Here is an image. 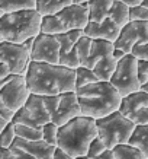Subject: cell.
<instances>
[{
    "mask_svg": "<svg viewBox=\"0 0 148 159\" xmlns=\"http://www.w3.org/2000/svg\"><path fill=\"white\" fill-rule=\"evenodd\" d=\"M25 80L31 93L60 95L76 91V69L31 60Z\"/></svg>",
    "mask_w": 148,
    "mask_h": 159,
    "instance_id": "cell-1",
    "label": "cell"
},
{
    "mask_svg": "<svg viewBox=\"0 0 148 159\" xmlns=\"http://www.w3.org/2000/svg\"><path fill=\"white\" fill-rule=\"evenodd\" d=\"M81 116L102 118L119 110L122 97L109 80H97L76 89Z\"/></svg>",
    "mask_w": 148,
    "mask_h": 159,
    "instance_id": "cell-2",
    "label": "cell"
},
{
    "mask_svg": "<svg viewBox=\"0 0 148 159\" xmlns=\"http://www.w3.org/2000/svg\"><path fill=\"white\" fill-rule=\"evenodd\" d=\"M97 137L96 120L91 117L78 116L64 125L58 127L57 146L66 150L70 156L77 158L87 155L91 140Z\"/></svg>",
    "mask_w": 148,
    "mask_h": 159,
    "instance_id": "cell-3",
    "label": "cell"
},
{
    "mask_svg": "<svg viewBox=\"0 0 148 159\" xmlns=\"http://www.w3.org/2000/svg\"><path fill=\"white\" fill-rule=\"evenodd\" d=\"M42 16L36 9H23L3 13L0 18V35L3 41L22 44L25 39L41 32Z\"/></svg>",
    "mask_w": 148,
    "mask_h": 159,
    "instance_id": "cell-4",
    "label": "cell"
},
{
    "mask_svg": "<svg viewBox=\"0 0 148 159\" xmlns=\"http://www.w3.org/2000/svg\"><path fill=\"white\" fill-rule=\"evenodd\" d=\"M89 24L87 3H73L55 15L42 16L41 32L44 34H62L73 29H84Z\"/></svg>",
    "mask_w": 148,
    "mask_h": 159,
    "instance_id": "cell-5",
    "label": "cell"
},
{
    "mask_svg": "<svg viewBox=\"0 0 148 159\" xmlns=\"http://www.w3.org/2000/svg\"><path fill=\"white\" fill-rule=\"evenodd\" d=\"M97 137L105 143L108 149H113L118 145L128 143L129 137L135 129V124L118 111L96 120Z\"/></svg>",
    "mask_w": 148,
    "mask_h": 159,
    "instance_id": "cell-6",
    "label": "cell"
},
{
    "mask_svg": "<svg viewBox=\"0 0 148 159\" xmlns=\"http://www.w3.org/2000/svg\"><path fill=\"white\" fill-rule=\"evenodd\" d=\"M129 22V6L119 0H113L112 9L108 13L105 19L96 24V22H89L87 26L83 29L84 35L90 38H102L108 41H116L119 37L121 29Z\"/></svg>",
    "mask_w": 148,
    "mask_h": 159,
    "instance_id": "cell-7",
    "label": "cell"
},
{
    "mask_svg": "<svg viewBox=\"0 0 148 159\" xmlns=\"http://www.w3.org/2000/svg\"><path fill=\"white\" fill-rule=\"evenodd\" d=\"M115 45L112 41L102 38H93L90 54L84 66L91 69L99 80H109L116 69V60L113 57Z\"/></svg>",
    "mask_w": 148,
    "mask_h": 159,
    "instance_id": "cell-8",
    "label": "cell"
},
{
    "mask_svg": "<svg viewBox=\"0 0 148 159\" xmlns=\"http://www.w3.org/2000/svg\"><path fill=\"white\" fill-rule=\"evenodd\" d=\"M109 82L116 88L122 98L139 91L141 83L138 79V58L132 54H126L116 63L113 75L110 76Z\"/></svg>",
    "mask_w": 148,
    "mask_h": 159,
    "instance_id": "cell-9",
    "label": "cell"
},
{
    "mask_svg": "<svg viewBox=\"0 0 148 159\" xmlns=\"http://www.w3.org/2000/svg\"><path fill=\"white\" fill-rule=\"evenodd\" d=\"M15 124H26L32 127H42L51 121V114L47 111L42 101V95L31 93L22 108L15 112L12 118Z\"/></svg>",
    "mask_w": 148,
    "mask_h": 159,
    "instance_id": "cell-10",
    "label": "cell"
},
{
    "mask_svg": "<svg viewBox=\"0 0 148 159\" xmlns=\"http://www.w3.org/2000/svg\"><path fill=\"white\" fill-rule=\"evenodd\" d=\"M0 61L9 67L10 73L25 76L29 61H31V56L23 44L2 41L0 43Z\"/></svg>",
    "mask_w": 148,
    "mask_h": 159,
    "instance_id": "cell-11",
    "label": "cell"
},
{
    "mask_svg": "<svg viewBox=\"0 0 148 159\" xmlns=\"http://www.w3.org/2000/svg\"><path fill=\"white\" fill-rule=\"evenodd\" d=\"M119 112L135 125L148 124V93L139 89L124 97L119 105Z\"/></svg>",
    "mask_w": 148,
    "mask_h": 159,
    "instance_id": "cell-12",
    "label": "cell"
},
{
    "mask_svg": "<svg viewBox=\"0 0 148 159\" xmlns=\"http://www.w3.org/2000/svg\"><path fill=\"white\" fill-rule=\"evenodd\" d=\"M29 56L34 61L60 64V43L57 37L53 34L39 32L34 38V45Z\"/></svg>",
    "mask_w": 148,
    "mask_h": 159,
    "instance_id": "cell-13",
    "label": "cell"
},
{
    "mask_svg": "<svg viewBox=\"0 0 148 159\" xmlns=\"http://www.w3.org/2000/svg\"><path fill=\"white\" fill-rule=\"evenodd\" d=\"M148 41V20H129L121 29L119 37L113 41L116 48L124 50L126 54H131L132 47L139 43Z\"/></svg>",
    "mask_w": 148,
    "mask_h": 159,
    "instance_id": "cell-14",
    "label": "cell"
},
{
    "mask_svg": "<svg viewBox=\"0 0 148 159\" xmlns=\"http://www.w3.org/2000/svg\"><path fill=\"white\" fill-rule=\"evenodd\" d=\"M29 95H31V92L26 86V80H25L23 75H16L12 80H9L0 89L2 99L13 112H16L19 108L23 107Z\"/></svg>",
    "mask_w": 148,
    "mask_h": 159,
    "instance_id": "cell-15",
    "label": "cell"
},
{
    "mask_svg": "<svg viewBox=\"0 0 148 159\" xmlns=\"http://www.w3.org/2000/svg\"><path fill=\"white\" fill-rule=\"evenodd\" d=\"M83 34H84L83 29H73L68 32L55 35L58 43H60V64L61 66H66L70 69H77L80 66L76 44Z\"/></svg>",
    "mask_w": 148,
    "mask_h": 159,
    "instance_id": "cell-16",
    "label": "cell"
},
{
    "mask_svg": "<svg viewBox=\"0 0 148 159\" xmlns=\"http://www.w3.org/2000/svg\"><path fill=\"white\" fill-rule=\"evenodd\" d=\"M78 116H81V112L76 91L64 92V93H61V99H60L58 107L51 114V121L55 125L61 127V125H64L66 123H68L70 120Z\"/></svg>",
    "mask_w": 148,
    "mask_h": 159,
    "instance_id": "cell-17",
    "label": "cell"
},
{
    "mask_svg": "<svg viewBox=\"0 0 148 159\" xmlns=\"http://www.w3.org/2000/svg\"><path fill=\"white\" fill-rule=\"evenodd\" d=\"M12 145L20 148V149L25 150L26 153L32 155V156L36 159H53L54 150L57 148V146H54V145H51V143L45 142L44 139H41V140H23V139H20V137H16Z\"/></svg>",
    "mask_w": 148,
    "mask_h": 159,
    "instance_id": "cell-18",
    "label": "cell"
},
{
    "mask_svg": "<svg viewBox=\"0 0 148 159\" xmlns=\"http://www.w3.org/2000/svg\"><path fill=\"white\" fill-rule=\"evenodd\" d=\"M86 3L89 7V22L99 24L110 12L113 0H87Z\"/></svg>",
    "mask_w": 148,
    "mask_h": 159,
    "instance_id": "cell-19",
    "label": "cell"
},
{
    "mask_svg": "<svg viewBox=\"0 0 148 159\" xmlns=\"http://www.w3.org/2000/svg\"><path fill=\"white\" fill-rule=\"evenodd\" d=\"M73 3V0H35V9L41 16H48L58 13Z\"/></svg>",
    "mask_w": 148,
    "mask_h": 159,
    "instance_id": "cell-20",
    "label": "cell"
},
{
    "mask_svg": "<svg viewBox=\"0 0 148 159\" xmlns=\"http://www.w3.org/2000/svg\"><path fill=\"white\" fill-rule=\"evenodd\" d=\"M128 145L139 149L148 159V124L135 125L134 131L128 140Z\"/></svg>",
    "mask_w": 148,
    "mask_h": 159,
    "instance_id": "cell-21",
    "label": "cell"
},
{
    "mask_svg": "<svg viewBox=\"0 0 148 159\" xmlns=\"http://www.w3.org/2000/svg\"><path fill=\"white\" fill-rule=\"evenodd\" d=\"M112 150H113L115 159H147L141 150L128 145V143L115 146Z\"/></svg>",
    "mask_w": 148,
    "mask_h": 159,
    "instance_id": "cell-22",
    "label": "cell"
},
{
    "mask_svg": "<svg viewBox=\"0 0 148 159\" xmlns=\"http://www.w3.org/2000/svg\"><path fill=\"white\" fill-rule=\"evenodd\" d=\"M16 137L23 140H41L42 139V127H32L26 124H15Z\"/></svg>",
    "mask_w": 148,
    "mask_h": 159,
    "instance_id": "cell-23",
    "label": "cell"
},
{
    "mask_svg": "<svg viewBox=\"0 0 148 159\" xmlns=\"http://www.w3.org/2000/svg\"><path fill=\"white\" fill-rule=\"evenodd\" d=\"M0 7L5 13L23 9H35V0H0Z\"/></svg>",
    "mask_w": 148,
    "mask_h": 159,
    "instance_id": "cell-24",
    "label": "cell"
},
{
    "mask_svg": "<svg viewBox=\"0 0 148 159\" xmlns=\"http://www.w3.org/2000/svg\"><path fill=\"white\" fill-rule=\"evenodd\" d=\"M99 79L95 75V72L91 69L86 67V66H78L76 69V89L81 86H86L89 83L97 82Z\"/></svg>",
    "mask_w": 148,
    "mask_h": 159,
    "instance_id": "cell-25",
    "label": "cell"
},
{
    "mask_svg": "<svg viewBox=\"0 0 148 159\" xmlns=\"http://www.w3.org/2000/svg\"><path fill=\"white\" fill-rule=\"evenodd\" d=\"M91 41L93 38L87 37V35H81L78 41L76 44V50H77V56H78V61H80V66H84L89 54H90V48H91Z\"/></svg>",
    "mask_w": 148,
    "mask_h": 159,
    "instance_id": "cell-26",
    "label": "cell"
},
{
    "mask_svg": "<svg viewBox=\"0 0 148 159\" xmlns=\"http://www.w3.org/2000/svg\"><path fill=\"white\" fill-rule=\"evenodd\" d=\"M0 159H36V158H34L32 155L26 153L25 150H22L18 146L12 145L7 149L0 148Z\"/></svg>",
    "mask_w": 148,
    "mask_h": 159,
    "instance_id": "cell-27",
    "label": "cell"
},
{
    "mask_svg": "<svg viewBox=\"0 0 148 159\" xmlns=\"http://www.w3.org/2000/svg\"><path fill=\"white\" fill-rule=\"evenodd\" d=\"M16 139V131H15V123L13 121H9L6 127L3 130L0 131V148H10L12 143L15 142Z\"/></svg>",
    "mask_w": 148,
    "mask_h": 159,
    "instance_id": "cell-28",
    "label": "cell"
},
{
    "mask_svg": "<svg viewBox=\"0 0 148 159\" xmlns=\"http://www.w3.org/2000/svg\"><path fill=\"white\" fill-rule=\"evenodd\" d=\"M42 139L51 145L57 146V139H58V125H55L53 121H49L47 124L42 125Z\"/></svg>",
    "mask_w": 148,
    "mask_h": 159,
    "instance_id": "cell-29",
    "label": "cell"
},
{
    "mask_svg": "<svg viewBox=\"0 0 148 159\" xmlns=\"http://www.w3.org/2000/svg\"><path fill=\"white\" fill-rule=\"evenodd\" d=\"M129 20H148V7L142 5L129 6Z\"/></svg>",
    "mask_w": 148,
    "mask_h": 159,
    "instance_id": "cell-30",
    "label": "cell"
},
{
    "mask_svg": "<svg viewBox=\"0 0 148 159\" xmlns=\"http://www.w3.org/2000/svg\"><path fill=\"white\" fill-rule=\"evenodd\" d=\"M106 149H108V148L105 146V143H103L99 137H96V139L91 140L90 146H89V149H87V156H89L90 159L97 158V156L103 153Z\"/></svg>",
    "mask_w": 148,
    "mask_h": 159,
    "instance_id": "cell-31",
    "label": "cell"
},
{
    "mask_svg": "<svg viewBox=\"0 0 148 159\" xmlns=\"http://www.w3.org/2000/svg\"><path fill=\"white\" fill-rule=\"evenodd\" d=\"M60 99H61V93L60 95H42V101L49 114H53L54 111H55V108L60 104Z\"/></svg>",
    "mask_w": 148,
    "mask_h": 159,
    "instance_id": "cell-32",
    "label": "cell"
},
{
    "mask_svg": "<svg viewBox=\"0 0 148 159\" xmlns=\"http://www.w3.org/2000/svg\"><path fill=\"white\" fill-rule=\"evenodd\" d=\"M131 54L137 57L138 60H148V41L147 43H139L132 47Z\"/></svg>",
    "mask_w": 148,
    "mask_h": 159,
    "instance_id": "cell-33",
    "label": "cell"
},
{
    "mask_svg": "<svg viewBox=\"0 0 148 159\" xmlns=\"http://www.w3.org/2000/svg\"><path fill=\"white\" fill-rule=\"evenodd\" d=\"M138 79L141 85L148 80V60H138Z\"/></svg>",
    "mask_w": 148,
    "mask_h": 159,
    "instance_id": "cell-34",
    "label": "cell"
},
{
    "mask_svg": "<svg viewBox=\"0 0 148 159\" xmlns=\"http://www.w3.org/2000/svg\"><path fill=\"white\" fill-rule=\"evenodd\" d=\"M0 116L3 117L7 123H9V121H12V118H13V116H15V112L10 110L9 107L6 105L5 101L2 99V97H0Z\"/></svg>",
    "mask_w": 148,
    "mask_h": 159,
    "instance_id": "cell-35",
    "label": "cell"
},
{
    "mask_svg": "<svg viewBox=\"0 0 148 159\" xmlns=\"http://www.w3.org/2000/svg\"><path fill=\"white\" fill-rule=\"evenodd\" d=\"M53 159H74L73 156H70V155L66 152V150H62L61 148H55V150H54V156Z\"/></svg>",
    "mask_w": 148,
    "mask_h": 159,
    "instance_id": "cell-36",
    "label": "cell"
},
{
    "mask_svg": "<svg viewBox=\"0 0 148 159\" xmlns=\"http://www.w3.org/2000/svg\"><path fill=\"white\" fill-rule=\"evenodd\" d=\"M93 159H115L113 150H112V149H106L102 155H99L97 158H93Z\"/></svg>",
    "mask_w": 148,
    "mask_h": 159,
    "instance_id": "cell-37",
    "label": "cell"
},
{
    "mask_svg": "<svg viewBox=\"0 0 148 159\" xmlns=\"http://www.w3.org/2000/svg\"><path fill=\"white\" fill-rule=\"evenodd\" d=\"M124 56H126V53H125L124 50L116 48V47H115V48H113V57H115V60H116V61H119Z\"/></svg>",
    "mask_w": 148,
    "mask_h": 159,
    "instance_id": "cell-38",
    "label": "cell"
},
{
    "mask_svg": "<svg viewBox=\"0 0 148 159\" xmlns=\"http://www.w3.org/2000/svg\"><path fill=\"white\" fill-rule=\"evenodd\" d=\"M126 6H138V0H119Z\"/></svg>",
    "mask_w": 148,
    "mask_h": 159,
    "instance_id": "cell-39",
    "label": "cell"
},
{
    "mask_svg": "<svg viewBox=\"0 0 148 159\" xmlns=\"http://www.w3.org/2000/svg\"><path fill=\"white\" fill-rule=\"evenodd\" d=\"M6 124H7V121L5 120V118H3V117L0 116V131L3 130V129H5L6 127Z\"/></svg>",
    "mask_w": 148,
    "mask_h": 159,
    "instance_id": "cell-40",
    "label": "cell"
},
{
    "mask_svg": "<svg viewBox=\"0 0 148 159\" xmlns=\"http://www.w3.org/2000/svg\"><path fill=\"white\" fill-rule=\"evenodd\" d=\"M139 89H141V91H144V92H147V93H148V80H147L145 83H142Z\"/></svg>",
    "mask_w": 148,
    "mask_h": 159,
    "instance_id": "cell-41",
    "label": "cell"
},
{
    "mask_svg": "<svg viewBox=\"0 0 148 159\" xmlns=\"http://www.w3.org/2000/svg\"><path fill=\"white\" fill-rule=\"evenodd\" d=\"M74 159H90L87 155H83V156H77V158H74Z\"/></svg>",
    "mask_w": 148,
    "mask_h": 159,
    "instance_id": "cell-42",
    "label": "cell"
},
{
    "mask_svg": "<svg viewBox=\"0 0 148 159\" xmlns=\"http://www.w3.org/2000/svg\"><path fill=\"white\" fill-rule=\"evenodd\" d=\"M74 3H84V2H87V0H73Z\"/></svg>",
    "mask_w": 148,
    "mask_h": 159,
    "instance_id": "cell-43",
    "label": "cell"
},
{
    "mask_svg": "<svg viewBox=\"0 0 148 159\" xmlns=\"http://www.w3.org/2000/svg\"><path fill=\"white\" fill-rule=\"evenodd\" d=\"M142 6H145V7H148V0H144L142 3H141Z\"/></svg>",
    "mask_w": 148,
    "mask_h": 159,
    "instance_id": "cell-44",
    "label": "cell"
},
{
    "mask_svg": "<svg viewBox=\"0 0 148 159\" xmlns=\"http://www.w3.org/2000/svg\"><path fill=\"white\" fill-rule=\"evenodd\" d=\"M5 13V12H3V10H2V7H0V18H2V15Z\"/></svg>",
    "mask_w": 148,
    "mask_h": 159,
    "instance_id": "cell-45",
    "label": "cell"
},
{
    "mask_svg": "<svg viewBox=\"0 0 148 159\" xmlns=\"http://www.w3.org/2000/svg\"><path fill=\"white\" fill-rule=\"evenodd\" d=\"M2 41H3V38H2V35H0V43H2Z\"/></svg>",
    "mask_w": 148,
    "mask_h": 159,
    "instance_id": "cell-46",
    "label": "cell"
}]
</instances>
